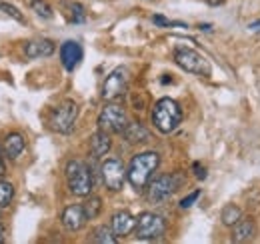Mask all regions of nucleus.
Masks as SVG:
<instances>
[{
    "instance_id": "f03ea898",
    "label": "nucleus",
    "mask_w": 260,
    "mask_h": 244,
    "mask_svg": "<svg viewBox=\"0 0 260 244\" xmlns=\"http://www.w3.org/2000/svg\"><path fill=\"white\" fill-rule=\"evenodd\" d=\"M182 122V108L172 98H160L152 108V124L158 132L170 134Z\"/></svg>"
},
{
    "instance_id": "bb28decb",
    "label": "nucleus",
    "mask_w": 260,
    "mask_h": 244,
    "mask_svg": "<svg viewBox=\"0 0 260 244\" xmlns=\"http://www.w3.org/2000/svg\"><path fill=\"white\" fill-rule=\"evenodd\" d=\"M198 196H200V190H194L192 194H188L186 198H182L180 200V208H190L196 200H198Z\"/></svg>"
},
{
    "instance_id": "39448f33",
    "label": "nucleus",
    "mask_w": 260,
    "mask_h": 244,
    "mask_svg": "<svg viewBox=\"0 0 260 244\" xmlns=\"http://www.w3.org/2000/svg\"><path fill=\"white\" fill-rule=\"evenodd\" d=\"M134 232H136V238L140 240H156L166 232V222L160 214L142 212L136 218Z\"/></svg>"
},
{
    "instance_id": "0eeeda50",
    "label": "nucleus",
    "mask_w": 260,
    "mask_h": 244,
    "mask_svg": "<svg viewBox=\"0 0 260 244\" xmlns=\"http://www.w3.org/2000/svg\"><path fill=\"white\" fill-rule=\"evenodd\" d=\"M76 116H78V106H76V102H72V100H64L62 104H58V106L52 110V116H50V128H52L54 132L68 134V132L74 128Z\"/></svg>"
},
{
    "instance_id": "9d476101",
    "label": "nucleus",
    "mask_w": 260,
    "mask_h": 244,
    "mask_svg": "<svg viewBox=\"0 0 260 244\" xmlns=\"http://www.w3.org/2000/svg\"><path fill=\"white\" fill-rule=\"evenodd\" d=\"M100 172H102L104 186H106L108 190H112V192L122 190L124 180L128 178V176H126V168H124V164H122L120 160H116V158H108V160H104L102 166H100Z\"/></svg>"
},
{
    "instance_id": "20e7f679",
    "label": "nucleus",
    "mask_w": 260,
    "mask_h": 244,
    "mask_svg": "<svg viewBox=\"0 0 260 244\" xmlns=\"http://www.w3.org/2000/svg\"><path fill=\"white\" fill-rule=\"evenodd\" d=\"M174 62L182 70H186L190 74H196V76H208L210 74V64L206 62V58L200 52H196L192 48L178 46L174 50Z\"/></svg>"
},
{
    "instance_id": "a211bd4d",
    "label": "nucleus",
    "mask_w": 260,
    "mask_h": 244,
    "mask_svg": "<svg viewBox=\"0 0 260 244\" xmlns=\"http://www.w3.org/2000/svg\"><path fill=\"white\" fill-rule=\"evenodd\" d=\"M122 134H124V138L128 140L130 144L146 142V140H148V130H146L142 124H138V122H128Z\"/></svg>"
},
{
    "instance_id": "7c9ffc66",
    "label": "nucleus",
    "mask_w": 260,
    "mask_h": 244,
    "mask_svg": "<svg viewBox=\"0 0 260 244\" xmlns=\"http://www.w3.org/2000/svg\"><path fill=\"white\" fill-rule=\"evenodd\" d=\"M4 238H6V234H4V226L0 224V244L4 242Z\"/></svg>"
},
{
    "instance_id": "412c9836",
    "label": "nucleus",
    "mask_w": 260,
    "mask_h": 244,
    "mask_svg": "<svg viewBox=\"0 0 260 244\" xmlns=\"http://www.w3.org/2000/svg\"><path fill=\"white\" fill-rule=\"evenodd\" d=\"M12 198H14V186H12V182L0 178V210L8 208Z\"/></svg>"
},
{
    "instance_id": "9b49d317",
    "label": "nucleus",
    "mask_w": 260,
    "mask_h": 244,
    "mask_svg": "<svg viewBox=\"0 0 260 244\" xmlns=\"http://www.w3.org/2000/svg\"><path fill=\"white\" fill-rule=\"evenodd\" d=\"M82 46H80V42H76V40H66L64 44L60 46V62H62V66H64L68 72H72L80 60H82Z\"/></svg>"
},
{
    "instance_id": "4468645a",
    "label": "nucleus",
    "mask_w": 260,
    "mask_h": 244,
    "mask_svg": "<svg viewBox=\"0 0 260 244\" xmlns=\"http://www.w3.org/2000/svg\"><path fill=\"white\" fill-rule=\"evenodd\" d=\"M134 226H136V218L130 212H126V210H118L112 216V230H114V234L118 238L128 236L130 232L134 230Z\"/></svg>"
},
{
    "instance_id": "2eb2a0df",
    "label": "nucleus",
    "mask_w": 260,
    "mask_h": 244,
    "mask_svg": "<svg viewBox=\"0 0 260 244\" xmlns=\"http://www.w3.org/2000/svg\"><path fill=\"white\" fill-rule=\"evenodd\" d=\"M256 234V226L250 218H240L232 226V242H250Z\"/></svg>"
},
{
    "instance_id": "f3484780",
    "label": "nucleus",
    "mask_w": 260,
    "mask_h": 244,
    "mask_svg": "<svg viewBox=\"0 0 260 244\" xmlns=\"http://www.w3.org/2000/svg\"><path fill=\"white\" fill-rule=\"evenodd\" d=\"M110 144H112L110 142V134L98 128L96 132L92 134V138H90V152H92L94 158H102L104 154H108Z\"/></svg>"
},
{
    "instance_id": "393cba45",
    "label": "nucleus",
    "mask_w": 260,
    "mask_h": 244,
    "mask_svg": "<svg viewBox=\"0 0 260 244\" xmlns=\"http://www.w3.org/2000/svg\"><path fill=\"white\" fill-rule=\"evenodd\" d=\"M0 12L8 14L10 18H14V20H18V22H24V16H22V12H20L16 6L8 4V2H2V0H0Z\"/></svg>"
},
{
    "instance_id": "423d86ee",
    "label": "nucleus",
    "mask_w": 260,
    "mask_h": 244,
    "mask_svg": "<svg viewBox=\"0 0 260 244\" xmlns=\"http://www.w3.org/2000/svg\"><path fill=\"white\" fill-rule=\"evenodd\" d=\"M128 124L126 112L118 104H106L98 116V128L108 134H122Z\"/></svg>"
},
{
    "instance_id": "ddd939ff",
    "label": "nucleus",
    "mask_w": 260,
    "mask_h": 244,
    "mask_svg": "<svg viewBox=\"0 0 260 244\" xmlns=\"http://www.w3.org/2000/svg\"><path fill=\"white\" fill-rule=\"evenodd\" d=\"M54 42L48 40V38H36V40H30L24 48L26 56L28 58H46V56H52L54 54Z\"/></svg>"
},
{
    "instance_id": "f257e3e1",
    "label": "nucleus",
    "mask_w": 260,
    "mask_h": 244,
    "mask_svg": "<svg viewBox=\"0 0 260 244\" xmlns=\"http://www.w3.org/2000/svg\"><path fill=\"white\" fill-rule=\"evenodd\" d=\"M158 164H160V156L154 150H146V152L136 154L130 160L128 168H126V176H128L130 186L136 188V190H142L144 186H148L150 176L154 174Z\"/></svg>"
},
{
    "instance_id": "f8f14e48",
    "label": "nucleus",
    "mask_w": 260,
    "mask_h": 244,
    "mask_svg": "<svg viewBox=\"0 0 260 244\" xmlns=\"http://www.w3.org/2000/svg\"><path fill=\"white\" fill-rule=\"evenodd\" d=\"M86 222H88V216H86V210H84L82 204H72V206L64 208V212H62V224H64L66 230L76 232Z\"/></svg>"
},
{
    "instance_id": "a878e982",
    "label": "nucleus",
    "mask_w": 260,
    "mask_h": 244,
    "mask_svg": "<svg viewBox=\"0 0 260 244\" xmlns=\"http://www.w3.org/2000/svg\"><path fill=\"white\" fill-rule=\"evenodd\" d=\"M152 22H154L156 26H160V28H170V26H182V28H184V26H186V24H174V22H170L168 18H164L162 14H154V16H152Z\"/></svg>"
},
{
    "instance_id": "6ab92c4d",
    "label": "nucleus",
    "mask_w": 260,
    "mask_h": 244,
    "mask_svg": "<svg viewBox=\"0 0 260 244\" xmlns=\"http://www.w3.org/2000/svg\"><path fill=\"white\" fill-rule=\"evenodd\" d=\"M118 240V236L114 234L112 226H98L94 230V236H92V242L98 244H114Z\"/></svg>"
},
{
    "instance_id": "dca6fc26",
    "label": "nucleus",
    "mask_w": 260,
    "mask_h": 244,
    "mask_svg": "<svg viewBox=\"0 0 260 244\" xmlns=\"http://www.w3.org/2000/svg\"><path fill=\"white\" fill-rule=\"evenodd\" d=\"M26 148V142H24V136L20 132H10L6 138H4V154L6 158L10 160H18Z\"/></svg>"
},
{
    "instance_id": "7ed1b4c3",
    "label": "nucleus",
    "mask_w": 260,
    "mask_h": 244,
    "mask_svg": "<svg viewBox=\"0 0 260 244\" xmlns=\"http://www.w3.org/2000/svg\"><path fill=\"white\" fill-rule=\"evenodd\" d=\"M66 182L74 196H88L94 188L92 172L82 160H70L66 164Z\"/></svg>"
},
{
    "instance_id": "5701e85b",
    "label": "nucleus",
    "mask_w": 260,
    "mask_h": 244,
    "mask_svg": "<svg viewBox=\"0 0 260 244\" xmlns=\"http://www.w3.org/2000/svg\"><path fill=\"white\" fill-rule=\"evenodd\" d=\"M30 8H32L40 18H52L54 16L52 6L48 2H44V0H30Z\"/></svg>"
},
{
    "instance_id": "1a4fd4ad",
    "label": "nucleus",
    "mask_w": 260,
    "mask_h": 244,
    "mask_svg": "<svg viewBox=\"0 0 260 244\" xmlns=\"http://www.w3.org/2000/svg\"><path fill=\"white\" fill-rule=\"evenodd\" d=\"M128 88V70L118 66L114 68L106 78H104V84H102V98L112 102L116 98H120Z\"/></svg>"
},
{
    "instance_id": "c756f323",
    "label": "nucleus",
    "mask_w": 260,
    "mask_h": 244,
    "mask_svg": "<svg viewBox=\"0 0 260 244\" xmlns=\"http://www.w3.org/2000/svg\"><path fill=\"white\" fill-rule=\"evenodd\" d=\"M4 150H0V176H2V174H4Z\"/></svg>"
},
{
    "instance_id": "aec40b11",
    "label": "nucleus",
    "mask_w": 260,
    "mask_h": 244,
    "mask_svg": "<svg viewBox=\"0 0 260 244\" xmlns=\"http://www.w3.org/2000/svg\"><path fill=\"white\" fill-rule=\"evenodd\" d=\"M240 218H242V212H240V208L234 206V204H226V206L222 208V212H220L222 224H224V226H230V228H232Z\"/></svg>"
},
{
    "instance_id": "2f4dec72",
    "label": "nucleus",
    "mask_w": 260,
    "mask_h": 244,
    "mask_svg": "<svg viewBox=\"0 0 260 244\" xmlns=\"http://www.w3.org/2000/svg\"><path fill=\"white\" fill-rule=\"evenodd\" d=\"M206 2H208V4H220L222 0H206Z\"/></svg>"
},
{
    "instance_id": "6e6552de",
    "label": "nucleus",
    "mask_w": 260,
    "mask_h": 244,
    "mask_svg": "<svg viewBox=\"0 0 260 244\" xmlns=\"http://www.w3.org/2000/svg\"><path fill=\"white\" fill-rule=\"evenodd\" d=\"M176 188H178V176L162 174V176L154 178L148 186V202L150 204H164L166 200L172 198Z\"/></svg>"
},
{
    "instance_id": "4be33fe9",
    "label": "nucleus",
    "mask_w": 260,
    "mask_h": 244,
    "mask_svg": "<svg viewBox=\"0 0 260 244\" xmlns=\"http://www.w3.org/2000/svg\"><path fill=\"white\" fill-rule=\"evenodd\" d=\"M68 10H70V20L74 24H82L86 20V12H84V6L78 4V2H66Z\"/></svg>"
},
{
    "instance_id": "cd10ccee",
    "label": "nucleus",
    "mask_w": 260,
    "mask_h": 244,
    "mask_svg": "<svg viewBox=\"0 0 260 244\" xmlns=\"http://www.w3.org/2000/svg\"><path fill=\"white\" fill-rule=\"evenodd\" d=\"M194 174H196V178H198V180H204V178H206V168H204V166H200V164L196 162V164H194Z\"/></svg>"
},
{
    "instance_id": "c85d7f7f",
    "label": "nucleus",
    "mask_w": 260,
    "mask_h": 244,
    "mask_svg": "<svg viewBox=\"0 0 260 244\" xmlns=\"http://www.w3.org/2000/svg\"><path fill=\"white\" fill-rule=\"evenodd\" d=\"M248 30H250V32H260V20L252 22V24H248Z\"/></svg>"
},
{
    "instance_id": "b1692460",
    "label": "nucleus",
    "mask_w": 260,
    "mask_h": 244,
    "mask_svg": "<svg viewBox=\"0 0 260 244\" xmlns=\"http://www.w3.org/2000/svg\"><path fill=\"white\" fill-rule=\"evenodd\" d=\"M84 210H86V216H88V220H92V218H96L100 210H102V202H100V198L96 196H92V198H88L84 204Z\"/></svg>"
}]
</instances>
